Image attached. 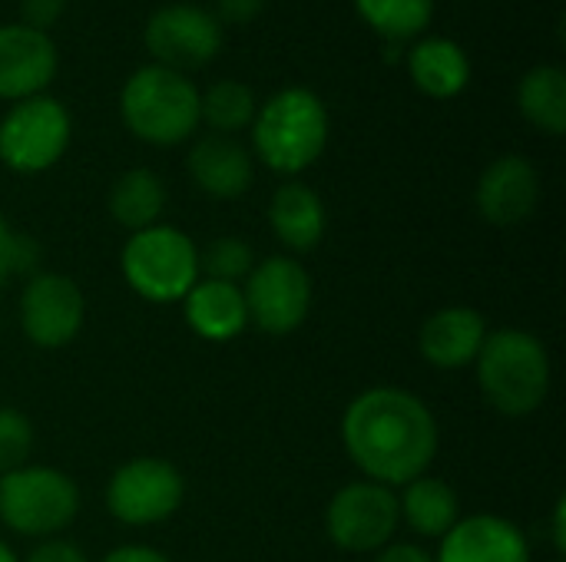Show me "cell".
Returning a JSON list of instances; mask_svg holds the SVG:
<instances>
[{
    "label": "cell",
    "mask_w": 566,
    "mask_h": 562,
    "mask_svg": "<svg viewBox=\"0 0 566 562\" xmlns=\"http://www.w3.org/2000/svg\"><path fill=\"white\" fill-rule=\"evenodd\" d=\"M342 447L365 480L398 490L431 470L441 431L434 411L418 394L371 388L345 407Z\"/></svg>",
    "instance_id": "1"
},
{
    "label": "cell",
    "mask_w": 566,
    "mask_h": 562,
    "mask_svg": "<svg viewBox=\"0 0 566 562\" xmlns=\"http://www.w3.org/2000/svg\"><path fill=\"white\" fill-rule=\"evenodd\" d=\"M252 156L279 176H298L315 166L328 146L332 119L322 96L308 86L272 93L252 119Z\"/></svg>",
    "instance_id": "2"
},
{
    "label": "cell",
    "mask_w": 566,
    "mask_h": 562,
    "mask_svg": "<svg viewBox=\"0 0 566 562\" xmlns=\"http://www.w3.org/2000/svg\"><path fill=\"white\" fill-rule=\"evenodd\" d=\"M474 371L484 401L504 417H527L541 411L554 381V364L544 341L521 328L488 331Z\"/></svg>",
    "instance_id": "3"
},
{
    "label": "cell",
    "mask_w": 566,
    "mask_h": 562,
    "mask_svg": "<svg viewBox=\"0 0 566 562\" xmlns=\"http://www.w3.org/2000/svg\"><path fill=\"white\" fill-rule=\"evenodd\" d=\"M119 116L136 139L149 146H179L202 126L199 89L186 73L146 63L123 83Z\"/></svg>",
    "instance_id": "4"
},
{
    "label": "cell",
    "mask_w": 566,
    "mask_h": 562,
    "mask_svg": "<svg viewBox=\"0 0 566 562\" xmlns=\"http://www.w3.org/2000/svg\"><path fill=\"white\" fill-rule=\"evenodd\" d=\"M119 268L126 285L153 305H176L189 295L199 275V248L176 225H149L123 245Z\"/></svg>",
    "instance_id": "5"
},
{
    "label": "cell",
    "mask_w": 566,
    "mask_h": 562,
    "mask_svg": "<svg viewBox=\"0 0 566 562\" xmlns=\"http://www.w3.org/2000/svg\"><path fill=\"white\" fill-rule=\"evenodd\" d=\"M80 513V487L70 474L27 464L0 477V523L30 540L63 533Z\"/></svg>",
    "instance_id": "6"
},
{
    "label": "cell",
    "mask_w": 566,
    "mask_h": 562,
    "mask_svg": "<svg viewBox=\"0 0 566 562\" xmlns=\"http://www.w3.org/2000/svg\"><path fill=\"white\" fill-rule=\"evenodd\" d=\"M70 136L73 119L60 99L40 93L10 103V109L0 119V162L20 176L46 172L70 149Z\"/></svg>",
    "instance_id": "7"
},
{
    "label": "cell",
    "mask_w": 566,
    "mask_h": 562,
    "mask_svg": "<svg viewBox=\"0 0 566 562\" xmlns=\"http://www.w3.org/2000/svg\"><path fill=\"white\" fill-rule=\"evenodd\" d=\"M143 43L153 63L189 76L192 70H202L219 56L222 23L216 20L209 7L176 0L149 13L143 26Z\"/></svg>",
    "instance_id": "8"
},
{
    "label": "cell",
    "mask_w": 566,
    "mask_h": 562,
    "mask_svg": "<svg viewBox=\"0 0 566 562\" xmlns=\"http://www.w3.org/2000/svg\"><path fill=\"white\" fill-rule=\"evenodd\" d=\"M186 500L182 474L163 457H133L106 484V510L126 527H156L179 513Z\"/></svg>",
    "instance_id": "9"
},
{
    "label": "cell",
    "mask_w": 566,
    "mask_h": 562,
    "mask_svg": "<svg viewBox=\"0 0 566 562\" xmlns=\"http://www.w3.org/2000/svg\"><path fill=\"white\" fill-rule=\"evenodd\" d=\"M398 527V494L371 480L345 484L325 510L328 540L345 553H378L388 543H395Z\"/></svg>",
    "instance_id": "10"
},
{
    "label": "cell",
    "mask_w": 566,
    "mask_h": 562,
    "mask_svg": "<svg viewBox=\"0 0 566 562\" xmlns=\"http://www.w3.org/2000/svg\"><path fill=\"white\" fill-rule=\"evenodd\" d=\"M245 311L249 321L265 335H292L305 325L312 308V278L302 262L289 255H272L259 262L245 285Z\"/></svg>",
    "instance_id": "11"
},
{
    "label": "cell",
    "mask_w": 566,
    "mask_h": 562,
    "mask_svg": "<svg viewBox=\"0 0 566 562\" xmlns=\"http://www.w3.org/2000/svg\"><path fill=\"white\" fill-rule=\"evenodd\" d=\"M86 321V298L80 285L56 272H36L20 295V328L30 344L56 351L66 348Z\"/></svg>",
    "instance_id": "12"
},
{
    "label": "cell",
    "mask_w": 566,
    "mask_h": 562,
    "mask_svg": "<svg viewBox=\"0 0 566 562\" xmlns=\"http://www.w3.org/2000/svg\"><path fill=\"white\" fill-rule=\"evenodd\" d=\"M60 66L56 43L50 33L27 23L0 26V99L20 103L46 93Z\"/></svg>",
    "instance_id": "13"
},
{
    "label": "cell",
    "mask_w": 566,
    "mask_h": 562,
    "mask_svg": "<svg viewBox=\"0 0 566 562\" xmlns=\"http://www.w3.org/2000/svg\"><path fill=\"white\" fill-rule=\"evenodd\" d=\"M474 202H478L481 219L491 225L511 229V225L527 222L541 202V176L534 162L517 152L494 159L478 179Z\"/></svg>",
    "instance_id": "14"
},
{
    "label": "cell",
    "mask_w": 566,
    "mask_h": 562,
    "mask_svg": "<svg viewBox=\"0 0 566 562\" xmlns=\"http://www.w3.org/2000/svg\"><path fill=\"white\" fill-rule=\"evenodd\" d=\"M438 543L434 562H531L524 530L494 513L461 517Z\"/></svg>",
    "instance_id": "15"
},
{
    "label": "cell",
    "mask_w": 566,
    "mask_h": 562,
    "mask_svg": "<svg viewBox=\"0 0 566 562\" xmlns=\"http://www.w3.org/2000/svg\"><path fill=\"white\" fill-rule=\"evenodd\" d=\"M186 169H189L192 182L209 199L229 202V199H239L249 192V185L255 179V156L235 136L209 132L192 142V149L186 156Z\"/></svg>",
    "instance_id": "16"
},
{
    "label": "cell",
    "mask_w": 566,
    "mask_h": 562,
    "mask_svg": "<svg viewBox=\"0 0 566 562\" xmlns=\"http://www.w3.org/2000/svg\"><path fill=\"white\" fill-rule=\"evenodd\" d=\"M488 338V321L478 308L451 305L434 311L418 335V351L431 368L461 371L478 361V351Z\"/></svg>",
    "instance_id": "17"
},
{
    "label": "cell",
    "mask_w": 566,
    "mask_h": 562,
    "mask_svg": "<svg viewBox=\"0 0 566 562\" xmlns=\"http://www.w3.org/2000/svg\"><path fill=\"white\" fill-rule=\"evenodd\" d=\"M411 83L431 99H454L471 83V60L464 46L451 36L428 33L405 50Z\"/></svg>",
    "instance_id": "18"
},
{
    "label": "cell",
    "mask_w": 566,
    "mask_h": 562,
    "mask_svg": "<svg viewBox=\"0 0 566 562\" xmlns=\"http://www.w3.org/2000/svg\"><path fill=\"white\" fill-rule=\"evenodd\" d=\"M179 305H182L186 325L202 341L226 344V341H235L249 328V311H245L242 285L216 282V278H199Z\"/></svg>",
    "instance_id": "19"
},
{
    "label": "cell",
    "mask_w": 566,
    "mask_h": 562,
    "mask_svg": "<svg viewBox=\"0 0 566 562\" xmlns=\"http://www.w3.org/2000/svg\"><path fill=\"white\" fill-rule=\"evenodd\" d=\"M325 202L305 182H285L269 202V225L289 252H312L325 235Z\"/></svg>",
    "instance_id": "20"
},
{
    "label": "cell",
    "mask_w": 566,
    "mask_h": 562,
    "mask_svg": "<svg viewBox=\"0 0 566 562\" xmlns=\"http://www.w3.org/2000/svg\"><path fill=\"white\" fill-rule=\"evenodd\" d=\"M398 510H401V523H408L421 540H441L461 520L458 490L431 474L401 487Z\"/></svg>",
    "instance_id": "21"
},
{
    "label": "cell",
    "mask_w": 566,
    "mask_h": 562,
    "mask_svg": "<svg viewBox=\"0 0 566 562\" xmlns=\"http://www.w3.org/2000/svg\"><path fill=\"white\" fill-rule=\"evenodd\" d=\"M163 209H166V185L146 166L126 169L109 189V215L116 219V225L129 229V235L159 225Z\"/></svg>",
    "instance_id": "22"
},
{
    "label": "cell",
    "mask_w": 566,
    "mask_h": 562,
    "mask_svg": "<svg viewBox=\"0 0 566 562\" xmlns=\"http://www.w3.org/2000/svg\"><path fill=\"white\" fill-rule=\"evenodd\" d=\"M517 106L531 126L547 136L566 129V73L560 63H537L521 76Z\"/></svg>",
    "instance_id": "23"
},
{
    "label": "cell",
    "mask_w": 566,
    "mask_h": 562,
    "mask_svg": "<svg viewBox=\"0 0 566 562\" xmlns=\"http://www.w3.org/2000/svg\"><path fill=\"white\" fill-rule=\"evenodd\" d=\"M355 10L385 43L408 46L424 36L434 17V0H355Z\"/></svg>",
    "instance_id": "24"
},
{
    "label": "cell",
    "mask_w": 566,
    "mask_h": 562,
    "mask_svg": "<svg viewBox=\"0 0 566 562\" xmlns=\"http://www.w3.org/2000/svg\"><path fill=\"white\" fill-rule=\"evenodd\" d=\"M255 93L239 79H219L209 89H199V123L219 136H235L255 119Z\"/></svg>",
    "instance_id": "25"
},
{
    "label": "cell",
    "mask_w": 566,
    "mask_h": 562,
    "mask_svg": "<svg viewBox=\"0 0 566 562\" xmlns=\"http://www.w3.org/2000/svg\"><path fill=\"white\" fill-rule=\"evenodd\" d=\"M252 268H255V255L235 235L216 238V242H209L206 252H199V275L202 278H216V282L239 285L242 278H249Z\"/></svg>",
    "instance_id": "26"
},
{
    "label": "cell",
    "mask_w": 566,
    "mask_h": 562,
    "mask_svg": "<svg viewBox=\"0 0 566 562\" xmlns=\"http://www.w3.org/2000/svg\"><path fill=\"white\" fill-rule=\"evenodd\" d=\"M33 441L30 417L17 407H0V477L30 464Z\"/></svg>",
    "instance_id": "27"
},
{
    "label": "cell",
    "mask_w": 566,
    "mask_h": 562,
    "mask_svg": "<svg viewBox=\"0 0 566 562\" xmlns=\"http://www.w3.org/2000/svg\"><path fill=\"white\" fill-rule=\"evenodd\" d=\"M33 258H36V245H33L27 235L13 232L10 222L0 215V288H3L13 275L27 272V268L33 265Z\"/></svg>",
    "instance_id": "28"
},
{
    "label": "cell",
    "mask_w": 566,
    "mask_h": 562,
    "mask_svg": "<svg viewBox=\"0 0 566 562\" xmlns=\"http://www.w3.org/2000/svg\"><path fill=\"white\" fill-rule=\"evenodd\" d=\"M20 562H90L86 560V553L76 547V543H70V540H63V537H50V540H40L30 553H27V560Z\"/></svg>",
    "instance_id": "29"
},
{
    "label": "cell",
    "mask_w": 566,
    "mask_h": 562,
    "mask_svg": "<svg viewBox=\"0 0 566 562\" xmlns=\"http://www.w3.org/2000/svg\"><path fill=\"white\" fill-rule=\"evenodd\" d=\"M66 10V0H20V23L33 26V30H50Z\"/></svg>",
    "instance_id": "30"
},
{
    "label": "cell",
    "mask_w": 566,
    "mask_h": 562,
    "mask_svg": "<svg viewBox=\"0 0 566 562\" xmlns=\"http://www.w3.org/2000/svg\"><path fill=\"white\" fill-rule=\"evenodd\" d=\"M269 0H216L212 13L219 23H252L255 17H262Z\"/></svg>",
    "instance_id": "31"
},
{
    "label": "cell",
    "mask_w": 566,
    "mask_h": 562,
    "mask_svg": "<svg viewBox=\"0 0 566 562\" xmlns=\"http://www.w3.org/2000/svg\"><path fill=\"white\" fill-rule=\"evenodd\" d=\"M99 562H172L166 553L153 550V547H139V543H129V547H116L109 550Z\"/></svg>",
    "instance_id": "32"
},
{
    "label": "cell",
    "mask_w": 566,
    "mask_h": 562,
    "mask_svg": "<svg viewBox=\"0 0 566 562\" xmlns=\"http://www.w3.org/2000/svg\"><path fill=\"white\" fill-rule=\"evenodd\" d=\"M375 562H434V556L415 543H388L375 553Z\"/></svg>",
    "instance_id": "33"
},
{
    "label": "cell",
    "mask_w": 566,
    "mask_h": 562,
    "mask_svg": "<svg viewBox=\"0 0 566 562\" xmlns=\"http://www.w3.org/2000/svg\"><path fill=\"white\" fill-rule=\"evenodd\" d=\"M554 547H557V553H566V500L560 497L557 500V510H554Z\"/></svg>",
    "instance_id": "34"
},
{
    "label": "cell",
    "mask_w": 566,
    "mask_h": 562,
    "mask_svg": "<svg viewBox=\"0 0 566 562\" xmlns=\"http://www.w3.org/2000/svg\"><path fill=\"white\" fill-rule=\"evenodd\" d=\"M0 562H20L17 560V553H13L3 540H0Z\"/></svg>",
    "instance_id": "35"
}]
</instances>
